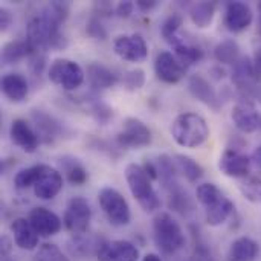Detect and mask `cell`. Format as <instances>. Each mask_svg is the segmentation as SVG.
Wrapping results in <instances>:
<instances>
[{
	"mask_svg": "<svg viewBox=\"0 0 261 261\" xmlns=\"http://www.w3.org/2000/svg\"><path fill=\"white\" fill-rule=\"evenodd\" d=\"M251 161L258 167L261 170V145H258L254 151H252V156H251Z\"/></svg>",
	"mask_w": 261,
	"mask_h": 261,
	"instance_id": "obj_48",
	"label": "cell"
},
{
	"mask_svg": "<svg viewBox=\"0 0 261 261\" xmlns=\"http://www.w3.org/2000/svg\"><path fill=\"white\" fill-rule=\"evenodd\" d=\"M173 49H174V55L177 57V60L185 66H191V64H196L199 63L202 58H203V50L197 46H193L190 43H187L185 40H182L179 35L174 37L173 40L168 41Z\"/></svg>",
	"mask_w": 261,
	"mask_h": 261,
	"instance_id": "obj_28",
	"label": "cell"
},
{
	"mask_svg": "<svg viewBox=\"0 0 261 261\" xmlns=\"http://www.w3.org/2000/svg\"><path fill=\"white\" fill-rule=\"evenodd\" d=\"M86 32L95 40H106L107 38V31H106V28L101 24V21L98 18H90L87 21Z\"/></svg>",
	"mask_w": 261,
	"mask_h": 261,
	"instance_id": "obj_41",
	"label": "cell"
},
{
	"mask_svg": "<svg viewBox=\"0 0 261 261\" xmlns=\"http://www.w3.org/2000/svg\"><path fill=\"white\" fill-rule=\"evenodd\" d=\"M153 237L156 246L167 255L176 254L185 246V234L176 219L168 213H161L154 217Z\"/></svg>",
	"mask_w": 261,
	"mask_h": 261,
	"instance_id": "obj_5",
	"label": "cell"
},
{
	"mask_svg": "<svg viewBox=\"0 0 261 261\" xmlns=\"http://www.w3.org/2000/svg\"><path fill=\"white\" fill-rule=\"evenodd\" d=\"M41 165H32V167H28V168H23L20 170L15 176H14V185L15 188L18 190H26V188H34L38 176H40V171H41Z\"/></svg>",
	"mask_w": 261,
	"mask_h": 261,
	"instance_id": "obj_33",
	"label": "cell"
},
{
	"mask_svg": "<svg viewBox=\"0 0 261 261\" xmlns=\"http://www.w3.org/2000/svg\"><path fill=\"white\" fill-rule=\"evenodd\" d=\"M182 21H184V18H182V15L180 14H177V12H174V14H171L165 21H164V24H162V37L167 40V41H170V40H173L174 37H177V32H179V29H180V26H182Z\"/></svg>",
	"mask_w": 261,
	"mask_h": 261,
	"instance_id": "obj_39",
	"label": "cell"
},
{
	"mask_svg": "<svg viewBox=\"0 0 261 261\" xmlns=\"http://www.w3.org/2000/svg\"><path fill=\"white\" fill-rule=\"evenodd\" d=\"M142 168L145 170V173L150 176L151 180H158V179H159V173H158V165H156V162L147 159V161L144 162Z\"/></svg>",
	"mask_w": 261,
	"mask_h": 261,
	"instance_id": "obj_45",
	"label": "cell"
},
{
	"mask_svg": "<svg viewBox=\"0 0 261 261\" xmlns=\"http://www.w3.org/2000/svg\"><path fill=\"white\" fill-rule=\"evenodd\" d=\"M92 115H93V118H95L98 122L106 124V122L113 116V110H112L107 104H104V102H101V101H96V102H93V106H92Z\"/></svg>",
	"mask_w": 261,
	"mask_h": 261,
	"instance_id": "obj_40",
	"label": "cell"
},
{
	"mask_svg": "<svg viewBox=\"0 0 261 261\" xmlns=\"http://www.w3.org/2000/svg\"><path fill=\"white\" fill-rule=\"evenodd\" d=\"M113 50L119 58L130 63H142L148 57L147 41L139 34L118 35L113 41Z\"/></svg>",
	"mask_w": 261,
	"mask_h": 261,
	"instance_id": "obj_10",
	"label": "cell"
},
{
	"mask_svg": "<svg viewBox=\"0 0 261 261\" xmlns=\"http://www.w3.org/2000/svg\"><path fill=\"white\" fill-rule=\"evenodd\" d=\"M60 23L40 14L34 17L26 26V41L29 43L32 54H44L47 49H61L66 46V38L60 31Z\"/></svg>",
	"mask_w": 261,
	"mask_h": 261,
	"instance_id": "obj_1",
	"label": "cell"
},
{
	"mask_svg": "<svg viewBox=\"0 0 261 261\" xmlns=\"http://www.w3.org/2000/svg\"><path fill=\"white\" fill-rule=\"evenodd\" d=\"M31 55H32V49L26 41V38L9 41L2 49V61L5 64H15L23 58H29Z\"/></svg>",
	"mask_w": 261,
	"mask_h": 261,
	"instance_id": "obj_30",
	"label": "cell"
},
{
	"mask_svg": "<svg viewBox=\"0 0 261 261\" xmlns=\"http://www.w3.org/2000/svg\"><path fill=\"white\" fill-rule=\"evenodd\" d=\"M142 261H162V258H161L158 254H147V255L142 258Z\"/></svg>",
	"mask_w": 261,
	"mask_h": 261,
	"instance_id": "obj_49",
	"label": "cell"
},
{
	"mask_svg": "<svg viewBox=\"0 0 261 261\" xmlns=\"http://www.w3.org/2000/svg\"><path fill=\"white\" fill-rule=\"evenodd\" d=\"M135 9V3L133 2H119L115 8V12L121 17V18H128L133 14Z\"/></svg>",
	"mask_w": 261,
	"mask_h": 261,
	"instance_id": "obj_42",
	"label": "cell"
},
{
	"mask_svg": "<svg viewBox=\"0 0 261 261\" xmlns=\"http://www.w3.org/2000/svg\"><path fill=\"white\" fill-rule=\"evenodd\" d=\"M187 67L177 60L173 52L161 50L154 58V73L158 80L167 84H177L184 80Z\"/></svg>",
	"mask_w": 261,
	"mask_h": 261,
	"instance_id": "obj_12",
	"label": "cell"
},
{
	"mask_svg": "<svg viewBox=\"0 0 261 261\" xmlns=\"http://www.w3.org/2000/svg\"><path fill=\"white\" fill-rule=\"evenodd\" d=\"M260 112L257 110L255 104L251 99H240L236 102L231 112V119L237 130L242 133H254L260 128Z\"/></svg>",
	"mask_w": 261,
	"mask_h": 261,
	"instance_id": "obj_13",
	"label": "cell"
},
{
	"mask_svg": "<svg viewBox=\"0 0 261 261\" xmlns=\"http://www.w3.org/2000/svg\"><path fill=\"white\" fill-rule=\"evenodd\" d=\"M12 20H14L12 12L8 8H0V28L3 32L9 29V26L12 24Z\"/></svg>",
	"mask_w": 261,
	"mask_h": 261,
	"instance_id": "obj_43",
	"label": "cell"
},
{
	"mask_svg": "<svg viewBox=\"0 0 261 261\" xmlns=\"http://www.w3.org/2000/svg\"><path fill=\"white\" fill-rule=\"evenodd\" d=\"M260 252L258 243L251 237H239L231 243L228 261H254Z\"/></svg>",
	"mask_w": 261,
	"mask_h": 261,
	"instance_id": "obj_26",
	"label": "cell"
},
{
	"mask_svg": "<svg viewBox=\"0 0 261 261\" xmlns=\"http://www.w3.org/2000/svg\"><path fill=\"white\" fill-rule=\"evenodd\" d=\"M90 220H92V208L87 199L81 196L72 197L64 210V216H63L64 228L73 237L84 236L86 231L89 229Z\"/></svg>",
	"mask_w": 261,
	"mask_h": 261,
	"instance_id": "obj_8",
	"label": "cell"
},
{
	"mask_svg": "<svg viewBox=\"0 0 261 261\" xmlns=\"http://www.w3.org/2000/svg\"><path fill=\"white\" fill-rule=\"evenodd\" d=\"M174 162L177 167V171L190 182V184H196L203 177V168L202 165L194 161L190 156L185 154H176L174 156Z\"/></svg>",
	"mask_w": 261,
	"mask_h": 261,
	"instance_id": "obj_31",
	"label": "cell"
},
{
	"mask_svg": "<svg viewBox=\"0 0 261 261\" xmlns=\"http://www.w3.org/2000/svg\"><path fill=\"white\" fill-rule=\"evenodd\" d=\"M242 194L252 203L261 202V177L260 176H248L240 184Z\"/></svg>",
	"mask_w": 261,
	"mask_h": 261,
	"instance_id": "obj_34",
	"label": "cell"
},
{
	"mask_svg": "<svg viewBox=\"0 0 261 261\" xmlns=\"http://www.w3.org/2000/svg\"><path fill=\"white\" fill-rule=\"evenodd\" d=\"M47 76L54 84L67 92H72L84 83L86 72L76 61H72L69 58H57L52 61Z\"/></svg>",
	"mask_w": 261,
	"mask_h": 261,
	"instance_id": "obj_7",
	"label": "cell"
},
{
	"mask_svg": "<svg viewBox=\"0 0 261 261\" xmlns=\"http://www.w3.org/2000/svg\"><path fill=\"white\" fill-rule=\"evenodd\" d=\"M232 81L236 83V86L240 90H245V92H251L255 87V84L258 81V76L255 73L254 63H252V60L249 57H242L234 64Z\"/></svg>",
	"mask_w": 261,
	"mask_h": 261,
	"instance_id": "obj_23",
	"label": "cell"
},
{
	"mask_svg": "<svg viewBox=\"0 0 261 261\" xmlns=\"http://www.w3.org/2000/svg\"><path fill=\"white\" fill-rule=\"evenodd\" d=\"M31 118H32L34 130L40 139V144H47V145L54 144L61 136L63 132L61 124L49 113L43 110H32Z\"/></svg>",
	"mask_w": 261,
	"mask_h": 261,
	"instance_id": "obj_19",
	"label": "cell"
},
{
	"mask_svg": "<svg viewBox=\"0 0 261 261\" xmlns=\"http://www.w3.org/2000/svg\"><path fill=\"white\" fill-rule=\"evenodd\" d=\"M188 261H214V258L211 257V254H210V251L206 248L199 246V248H196L194 255Z\"/></svg>",
	"mask_w": 261,
	"mask_h": 261,
	"instance_id": "obj_44",
	"label": "cell"
},
{
	"mask_svg": "<svg viewBox=\"0 0 261 261\" xmlns=\"http://www.w3.org/2000/svg\"><path fill=\"white\" fill-rule=\"evenodd\" d=\"M98 261H138V248L127 240H112L99 245L96 252Z\"/></svg>",
	"mask_w": 261,
	"mask_h": 261,
	"instance_id": "obj_15",
	"label": "cell"
},
{
	"mask_svg": "<svg viewBox=\"0 0 261 261\" xmlns=\"http://www.w3.org/2000/svg\"><path fill=\"white\" fill-rule=\"evenodd\" d=\"M9 138L14 145H17L24 153H35L40 145V139L34 130V127L26 119H14L9 127Z\"/></svg>",
	"mask_w": 261,
	"mask_h": 261,
	"instance_id": "obj_17",
	"label": "cell"
},
{
	"mask_svg": "<svg viewBox=\"0 0 261 261\" xmlns=\"http://www.w3.org/2000/svg\"><path fill=\"white\" fill-rule=\"evenodd\" d=\"M196 197L205 208V220L210 226L223 225L234 213V203L231 199L214 184H200Z\"/></svg>",
	"mask_w": 261,
	"mask_h": 261,
	"instance_id": "obj_3",
	"label": "cell"
},
{
	"mask_svg": "<svg viewBox=\"0 0 261 261\" xmlns=\"http://www.w3.org/2000/svg\"><path fill=\"white\" fill-rule=\"evenodd\" d=\"M11 232L15 245L23 251H34L38 246V234L28 219L18 217L11 223Z\"/></svg>",
	"mask_w": 261,
	"mask_h": 261,
	"instance_id": "obj_21",
	"label": "cell"
},
{
	"mask_svg": "<svg viewBox=\"0 0 261 261\" xmlns=\"http://www.w3.org/2000/svg\"><path fill=\"white\" fill-rule=\"evenodd\" d=\"M2 93L11 102H23L29 93L28 80L20 73H6L2 78Z\"/></svg>",
	"mask_w": 261,
	"mask_h": 261,
	"instance_id": "obj_22",
	"label": "cell"
},
{
	"mask_svg": "<svg viewBox=\"0 0 261 261\" xmlns=\"http://www.w3.org/2000/svg\"><path fill=\"white\" fill-rule=\"evenodd\" d=\"M216 9H217L216 2H196L190 8V18L197 28L206 29L214 21Z\"/></svg>",
	"mask_w": 261,
	"mask_h": 261,
	"instance_id": "obj_29",
	"label": "cell"
},
{
	"mask_svg": "<svg viewBox=\"0 0 261 261\" xmlns=\"http://www.w3.org/2000/svg\"><path fill=\"white\" fill-rule=\"evenodd\" d=\"M28 220L31 222L32 228L38 234V237H52L61 231V219L50 210L44 206H37L31 210Z\"/></svg>",
	"mask_w": 261,
	"mask_h": 261,
	"instance_id": "obj_18",
	"label": "cell"
},
{
	"mask_svg": "<svg viewBox=\"0 0 261 261\" xmlns=\"http://www.w3.org/2000/svg\"><path fill=\"white\" fill-rule=\"evenodd\" d=\"M58 164H60L61 174L67 179L69 184H72L75 187H80V185H84L87 182L89 173H87V168L81 164L80 159L72 158V156H64V158H60Z\"/></svg>",
	"mask_w": 261,
	"mask_h": 261,
	"instance_id": "obj_25",
	"label": "cell"
},
{
	"mask_svg": "<svg viewBox=\"0 0 261 261\" xmlns=\"http://www.w3.org/2000/svg\"><path fill=\"white\" fill-rule=\"evenodd\" d=\"M225 26L228 31L239 34L246 31L254 21V12L245 2H229L225 8Z\"/></svg>",
	"mask_w": 261,
	"mask_h": 261,
	"instance_id": "obj_16",
	"label": "cell"
},
{
	"mask_svg": "<svg viewBox=\"0 0 261 261\" xmlns=\"http://www.w3.org/2000/svg\"><path fill=\"white\" fill-rule=\"evenodd\" d=\"M258 34L261 35V2L258 3Z\"/></svg>",
	"mask_w": 261,
	"mask_h": 261,
	"instance_id": "obj_50",
	"label": "cell"
},
{
	"mask_svg": "<svg viewBox=\"0 0 261 261\" xmlns=\"http://www.w3.org/2000/svg\"><path fill=\"white\" fill-rule=\"evenodd\" d=\"M124 176H125V182L128 185L132 196L145 213H153L159 210L161 199L153 187V180L145 173L142 165L135 164V162L128 164L125 167Z\"/></svg>",
	"mask_w": 261,
	"mask_h": 261,
	"instance_id": "obj_4",
	"label": "cell"
},
{
	"mask_svg": "<svg viewBox=\"0 0 261 261\" xmlns=\"http://www.w3.org/2000/svg\"><path fill=\"white\" fill-rule=\"evenodd\" d=\"M252 63H254L255 73H257V76H258V80H260L261 78V47L255 50V55H254V60H252Z\"/></svg>",
	"mask_w": 261,
	"mask_h": 261,
	"instance_id": "obj_47",
	"label": "cell"
},
{
	"mask_svg": "<svg viewBox=\"0 0 261 261\" xmlns=\"http://www.w3.org/2000/svg\"><path fill=\"white\" fill-rule=\"evenodd\" d=\"M99 206L113 226H127L132 222V211L125 197L115 188L106 187L98 193Z\"/></svg>",
	"mask_w": 261,
	"mask_h": 261,
	"instance_id": "obj_6",
	"label": "cell"
},
{
	"mask_svg": "<svg viewBox=\"0 0 261 261\" xmlns=\"http://www.w3.org/2000/svg\"><path fill=\"white\" fill-rule=\"evenodd\" d=\"M122 84L127 90L130 92H135V90H139L144 87L145 84V72L139 67L136 69H132V70H127L124 73V78H122Z\"/></svg>",
	"mask_w": 261,
	"mask_h": 261,
	"instance_id": "obj_37",
	"label": "cell"
},
{
	"mask_svg": "<svg viewBox=\"0 0 261 261\" xmlns=\"http://www.w3.org/2000/svg\"><path fill=\"white\" fill-rule=\"evenodd\" d=\"M214 58L220 64H236L240 57V46L234 40H223L214 47Z\"/></svg>",
	"mask_w": 261,
	"mask_h": 261,
	"instance_id": "obj_32",
	"label": "cell"
},
{
	"mask_svg": "<svg viewBox=\"0 0 261 261\" xmlns=\"http://www.w3.org/2000/svg\"><path fill=\"white\" fill-rule=\"evenodd\" d=\"M171 138L184 148H197L210 138V127L203 116L194 112L177 115L170 127Z\"/></svg>",
	"mask_w": 261,
	"mask_h": 261,
	"instance_id": "obj_2",
	"label": "cell"
},
{
	"mask_svg": "<svg viewBox=\"0 0 261 261\" xmlns=\"http://www.w3.org/2000/svg\"><path fill=\"white\" fill-rule=\"evenodd\" d=\"M43 14H46L47 17H50L52 20H55L57 23H64L66 18L69 17V5L64 2H50L47 3L43 11Z\"/></svg>",
	"mask_w": 261,
	"mask_h": 261,
	"instance_id": "obj_36",
	"label": "cell"
},
{
	"mask_svg": "<svg viewBox=\"0 0 261 261\" xmlns=\"http://www.w3.org/2000/svg\"><path fill=\"white\" fill-rule=\"evenodd\" d=\"M151 130L138 118H127L122 130L116 135V144L121 148H142L151 144Z\"/></svg>",
	"mask_w": 261,
	"mask_h": 261,
	"instance_id": "obj_9",
	"label": "cell"
},
{
	"mask_svg": "<svg viewBox=\"0 0 261 261\" xmlns=\"http://www.w3.org/2000/svg\"><path fill=\"white\" fill-rule=\"evenodd\" d=\"M86 76L93 90L110 89L118 83V76L107 66H104L101 63H90L87 66Z\"/></svg>",
	"mask_w": 261,
	"mask_h": 261,
	"instance_id": "obj_24",
	"label": "cell"
},
{
	"mask_svg": "<svg viewBox=\"0 0 261 261\" xmlns=\"http://www.w3.org/2000/svg\"><path fill=\"white\" fill-rule=\"evenodd\" d=\"M260 128H261V115H260Z\"/></svg>",
	"mask_w": 261,
	"mask_h": 261,
	"instance_id": "obj_51",
	"label": "cell"
},
{
	"mask_svg": "<svg viewBox=\"0 0 261 261\" xmlns=\"http://www.w3.org/2000/svg\"><path fill=\"white\" fill-rule=\"evenodd\" d=\"M37 261H69L63 251L54 243H44L37 252Z\"/></svg>",
	"mask_w": 261,
	"mask_h": 261,
	"instance_id": "obj_38",
	"label": "cell"
},
{
	"mask_svg": "<svg viewBox=\"0 0 261 261\" xmlns=\"http://www.w3.org/2000/svg\"><path fill=\"white\" fill-rule=\"evenodd\" d=\"M168 205H170L171 210H174V211H177L180 214H187L191 210L190 196L182 187H179V188L168 193Z\"/></svg>",
	"mask_w": 261,
	"mask_h": 261,
	"instance_id": "obj_35",
	"label": "cell"
},
{
	"mask_svg": "<svg viewBox=\"0 0 261 261\" xmlns=\"http://www.w3.org/2000/svg\"><path fill=\"white\" fill-rule=\"evenodd\" d=\"M64 179L60 170L50 167V165H41L40 176L34 185V194L40 200H52L55 199L60 191L63 190Z\"/></svg>",
	"mask_w": 261,
	"mask_h": 261,
	"instance_id": "obj_11",
	"label": "cell"
},
{
	"mask_svg": "<svg viewBox=\"0 0 261 261\" xmlns=\"http://www.w3.org/2000/svg\"><path fill=\"white\" fill-rule=\"evenodd\" d=\"M136 6H138L141 11L148 12V11H151L153 8L158 6V0H138V2H136Z\"/></svg>",
	"mask_w": 261,
	"mask_h": 261,
	"instance_id": "obj_46",
	"label": "cell"
},
{
	"mask_svg": "<svg viewBox=\"0 0 261 261\" xmlns=\"http://www.w3.org/2000/svg\"><path fill=\"white\" fill-rule=\"evenodd\" d=\"M158 165V173H159V180L162 184V187L167 190V193L176 190L180 187L179 179H177V167L174 162V158L168 156V154H161L156 161Z\"/></svg>",
	"mask_w": 261,
	"mask_h": 261,
	"instance_id": "obj_27",
	"label": "cell"
},
{
	"mask_svg": "<svg viewBox=\"0 0 261 261\" xmlns=\"http://www.w3.org/2000/svg\"><path fill=\"white\" fill-rule=\"evenodd\" d=\"M188 90H190L191 96L194 99H197L199 102H202L214 110H217L220 107V99L217 96V92L205 76H202L199 73L191 75L188 78Z\"/></svg>",
	"mask_w": 261,
	"mask_h": 261,
	"instance_id": "obj_20",
	"label": "cell"
},
{
	"mask_svg": "<svg viewBox=\"0 0 261 261\" xmlns=\"http://www.w3.org/2000/svg\"><path fill=\"white\" fill-rule=\"evenodd\" d=\"M252 161L249 156L242 153L237 148H226L225 153L219 159V168L220 171L234 179H245L251 173Z\"/></svg>",
	"mask_w": 261,
	"mask_h": 261,
	"instance_id": "obj_14",
	"label": "cell"
}]
</instances>
